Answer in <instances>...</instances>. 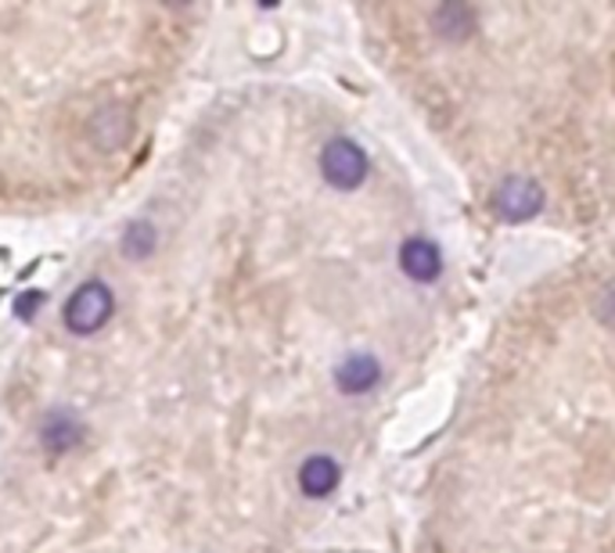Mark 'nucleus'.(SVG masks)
Returning a JSON list of instances; mask_svg holds the SVG:
<instances>
[{"label":"nucleus","instance_id":"obj_8","mask_svg":"<svg viewBox=\"0 0 615 553\" xmlns=\"http://www.w3.org/2000/svg\"><path fill=\"white\" fill-rule=\"evenodd\" d=\"M432 25L442 40H468L476 33V14L465 4H442L436 14H432Z\"/></svg>","mask_w":615,"mask_h":553},{"label":"nucleus","instance_id":"obj_5","mask_svg":"<svg viewBox=\"0 0 615 553\" xmlns=\"http://www.w3.org/2000/svg\"><path fill=\"white\" fill-rule=\"evenodd\" d=\"M382 382V363L367 353H353L346 356L335 367V385L338 392H346V396H364Z\"/></svg>","mask_w":615,"mask_h":553},{"label":"nucleus","instance_id":"obj_10","mask_svg":"<svg viewBox=\"0 0 615 553\" xmlns=\"http://www.w3.org/2000/svg\"><path fill=\"white\" fill-rule=\"evenodd\" d=\"M594 313L597 320L605 327H615V281H608L605 288L597 291V299H594Z\"/></svg>","mask_w":615,"mask_h":553},{"label":"nucleus","instance_id":"obj_9","mask_svg":"<svg viewBox=\"0 0 615 553\" xmlns=\"http://www.w3.org/2000/svg\"><path fill=\"white\" fill-rule=\"evenodd\" d=\"M123 252L131 259H148L155 252V227L152 223H134L123 234Z\"/></svg>","mask_w":615,"mask_h":553},{"label":"nucleus","instance_id":"obj_11","mask_svg":"<svg viewBox=\"0 0 615 553\" xmlns=\"http://www.w3.org/2000/svg\"><path fill=\"white\" fill-rule=\"evenodd\" d=\"M40 302H44V295H37V291H33L30 299H19V302H15V313H19L22 320H30V316H33V310H37Z\"/></svg>","mask_w":615,"mask_h":553},{"label":"nucleus","instance_id":"obj_6","mask_svg":"<svg viewBox=\"0 0 615 553\" xmlns=\"http://www.w3.org/2000/svg\"><path fill=\"white\" fill-rule=\"evenodd\" d=\"M80 442H83V425L69 410H54L44 417V425H40V446H44L51 457L73 453Z\"/></svg>","mask_w":615,"mask_h":553},{"label":"nucleus","instance_id":"obj_3","mask_svg":"<svg viewBox=\"0 0 615 553\" xmlns=\"http://www.w3.org/2000/svg\"><path fill=\"white\" fill-rule=\"evenodd\" d=\"M543 201H548V195H543L540 180H533V177H504L497 184V191H493V212L504 223H525V220H533V216H540Z\"/></svg>","mask_w":615,"mask_h":553},{"label":"nucleus","instance_id":"obj_1","mask_svg":"<svg viewBox=\"0 0 615 553\" xmlns=\"http://www.w3.org/2000/svg\"><path fill=\"white\" fill-rule=\"evenodd\" d=\"M112 313H116V295H112V288L105 281H87V284H80L73 295H69L65 302V327L73 331V334H97L102 331Z\"/></svg>","mask_w":615,"mask_h":553},{"label":"nucleus","instance_id":"obj_7","mask_svg":"<svg viewBox=\"0 0 615 553\" xmlns=\"http://www.w3.org/2000/svg\"><path fill=\"white\" fill-rule=\"evenodd\" d=\"M342 482V471H338V463L332 457H324V453H313L303 460V468H299V489L306 492L310 500H324V497H332V492L338 489Z\"/></svg>","mask_w":615,"mask_h":553},{"label":"nucleus","instance_id":"obj_4","mask_svg":"<svg viewBox=\"0 0 615 553\" xmlns=\"http://www.w3.org/2000/svg\"><path fill=\"white\" fill-rule=\"evenodd\" d=\"M399 267L418 284H432L442 273V252L436 249V241L428 238H407L404 249H399Z\"/></svg>","mask_w":615,"mask_h":553},{"label":"nucleus","instance_id":"obj_2","mask_svg":"<svg viewBox=\"0 0 615 553\" xmlns=\"http://www.w3.org/2000/svg\"><path fill=\"white\" fill-rule=\"evenodd\" d=\"M367 169H371L367 152L356 140L335 137V140L324 144L321 173H324V180L335 187V191H356V187L367 180Z\"/></svg>","mask_w":615,"mask_h":553}]
</instances>
